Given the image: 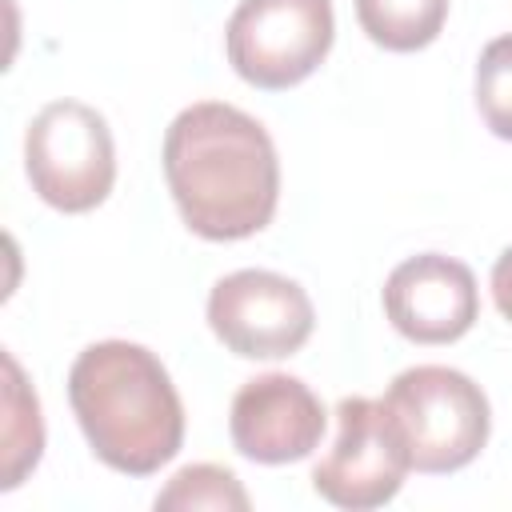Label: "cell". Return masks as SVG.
<instances>
[{
	"mask_svg": "<svg viewBox=\"0 0 512 512\" xmlns=\"http://www.w3.org/2000/svg\"><path fill=\"white\" fill-rule=\"evenodd\" d=\"M68 404L96 460L124 476L160 472L184 444L180 392L160 356L144 344H88L72 360Z\"/></svg>",
	"mask_w": 512,
	"mask_h": 512,
	"instance_id": "2",
	"label": "cell"
},
{
	"mask_svg": "<svg viewBox=\"0 0 512 512\" xmlns=\"http://www.w3.org/2000/svg\"><path fill=\"white\" fill-rule=\"evenodd\" d=\"M356 20L372 44L388 52H420L440 36L448 0H356Z\"/></svg>",
	"mask_w": 512,
	"mask_h": 512,
	"instance_id": "10",
	"label": "cell"
},
{
	"mask_svg": "<svg viewBox=\"0 0 512 512\" xmlns=\"http://www.w3.org/2000/svg\"><path fill=\"white\" fill-rule=\"evenodd\" d=\"M476 108L492 136L512 140V36L484 44L476 60Z\"/></svg>",
	"mask_w": 512,
	"mask_h": 512,
	"instance_id": "13",
	"label": "cell"
},
{
	"mask_svg": "<svg viewBox=\"0 0 512 512\" xmlns=\"http://www.w3.org/2000/svg\"><path fill=\"white\" fill-rule=\"evenodd\" d=\"M164 180L180 220L204 240L256 236L272 224L280 200L272 136L224 100H200L168 124Z\"/></svg>",
	"mask_w": 512,
	"mask_h": 512,
	"instance_id": "1",
	"label": "cell"
},
{
	"mask_svg": "<svg viewBox=\"0 0 512 512\" xmlns=\"http://www.w3.org/2000/svg\"><path fill=\"white\" fill-rule=\"evenodd\" d=\"M316 312L308 292L268 268H240L212 284L208 328L244 360H284L312 336Z\"/></svg>",
	"mask_w": 512,
	"mask_h": 512,
	"instance_id": "7",
	"label": "cell"
},
{
	"mask_svg": "<svg viewBox=\"0 0 512 512\" xmlns=\"http://www.w3.org/2000/svg\"><path fill=\"white\" fill-rule=\"evenodd\" d=\"M492 300H496V312L512 324V244L492 264Z\"/></svg>",
	"mask_w": 512,
	"mask_h": 512,
	"instance_id": "14",
	"label": "cell"
},
{
	"mask_svg": "<svg viewBox=\"0 0 512 512\" xmlns=\"http://www.w3.org/2000/svg\"><path fill=\"white\" fill-rule=\"evenodd\" d=\"M328 412L320 396L288 372H264L240 384L228 412L232 444L256 464H292L320 448Z\"/></svg>",
	"mask_w": 512,
	"mask_h": 512,
	"instance_id": "8",
	"label": "cell"
},
{
	"mask_svg": "<svg viewBox=\"0 0 512 512\" xmlns=\"http://www.w3.org/2000/svg\"><path fill=\"white\" fill-rule=\"evenodd\" d=\"M156 508H236L244 512L248 508V492L244 484L236 480L232 468H220V464H188L180 468L160 492H156Z\"/></svg>",
	"mask_w": 512,
	"mask_h": 512,
	"instance_id": "12",
	"label": "cell"
},
{
	"mask_svg": "<svg viewBox=\"0 0 512 512\" xmlns=\"http://www.w3.org/2000/svg\"><path fill=\"white\" fill-rule=\"evenodd\" d=\"M336 40L332 0H240L224 28L228 64L264 92L308 80Z\"/></svg>",
	"mask_w": 512,
	"mask_h": 512,
	"instance_id": "5",
	"label": "cell"
},
{
	"mask_svg": "<svg viewBox=\"0 0 512 512\" xmlns=\"http://www.w3.org/2000/svg\"><path fill=\"white\" fill-rule=\"evenodd\" d=\"M412 472L408 440L384 400L344 396L336 404V440L312 468V488L336 508H380Z\"/></svg>",
	"mask_w": 512,
	"mask_h": 512,
	"instance_id": "6",
	"label": "cell"
},
{
	"mask_svg": "<svg viewBox=\"0 0 512 512\" xmlns=\"http://www.w3.org/2000/svg\"><path fill=\"white\" fill-rule=\"evenodd\" d=\"M32 192L56 212H92L116 184V144L108 120L80 100L44 104L24 136Z\"/></svg>",
	"mask_w": 512,
	"mask_h": 512,
	"instance_id": "4",
	"label": "cell"
},
{
	"mask_svg": "<svg viewBox=\"0 0 512 512\" xmlns=\"http://www.w3.org/2000/svg\"><path fill=\"white\" fill-rule=\"evenodd\" d=\"M40 452H44L40 400L28 388L16 356L4 352V480L0 488H16L28 476V468H36Z\"/></svg>",
	"mask_w": 512,
	"mask_h": 512,
	"instance_id": "11",
	"label": "cell"
},
{
	"mask_svg": "<svg viewBox=\"0 0 512 512\" xmlns=\"http://www.w3.org/2000/svg\"><path fill=\"white\" fill-rule=\"evenodd\" d=\"M380 400L396 416L416 472L428 476L460 472L488 444V428H492L488 396L472 376L456 368L444 364L404 368Z\"/></svg>",
	"mask_w": 512,
	"mask_h": 512,
	"instance_id": "3",
	"label": "cell"
},
{
	"mask_svg": "<svg viewBox=\"0 0 512 512\" xmlns=\"http://www.w3.org/2000/svg\"><path fill=\"white\" fill-rule=\"evenodd\" d=\"M384 316L412 344H452L480 316V288L464 260L420 252L384 280Z\"/></svg>",
	"mask_w": 512,
	"mask_h": 512,
	"instance_id": "9",
	"label": "cell"
}]
</instances>
